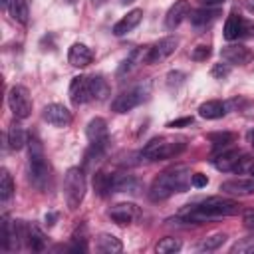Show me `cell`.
I'll return each instance as SVG.
<instances>
[{"mask_svg": "<svg viewBox=\"0 0 254 254\" xmlns=\"http://www.w3.org/2000/svg\"><path fill=\"white\" fill-rule=\"evenodd\" d=\"M149 95V83L145 85H135L123 93H119L113 101H111V109L115 113H127L131 109H135L137 105H141Z\"/></svg>", "mask_w": 254, "mask_h": 254, "instance_id": "obj_6", "label": "cell"}, {"mask_svg": "<svg viewBox=\"0 0 254 254\" xmlns=\"http://www.w3.org/2000/svg\"><path fill=\"white\" fill-rule=\"evenodd\" d=\"M190 123H192V117H181V119L169 121L167 127H171V129H179V127H187V125H190Z\"/></svg>", "mask_w": 254, "mask_h": 254, "instance_id": "obj_39", "label": "cell"}, {"mask_svg": "<svg viewBox=\"0 0 254 254\" xmlns=\"http://www.w3.org/2000/svg\"><path fill=\"white\" fill-rule=\"evenodd\" d=\"M230 73V64H214L210 69V75L214 79H224Z\"/></svg>", "mask_w": 254, "mask_h": 254, "instance_id": "obj_35", "label": "cell"}, {"mask_svg": "<svg viewBox=\"0 0 254 254\" xmlns=\"http://www.w3.org/2000/svg\"><path fill=\"white\" fill-rule=\"evenodd\" d=\"M226 234L224 232H216V234H212V236H208V238H204L202 242H198V250L200 252H212V250H218L224 242H226Z\"/></svg>", "mask_w": 254, "mask_h": 254, "instance_id": "obj_32", "label": "cell"}, {"mask_svg": "<svg viewBox=\"0 0 254 254\" xmlns=\"http://www.w3.org/2000/svg\"><path fill=\"white\" fill-rule=\"evenodd\" d=\"M95 246L99 252H105V254H115V252H121L123 250V244L117 236L113 234H107V232H101L97 238H95Z\"/></svg>", "mask_w": 254, "mask_h": 254, "instance_id": "obj_26", "label": "cell"}, {"mask_svg": "<svg viewBox=\"0 0 254 254\" xmlns=\"http://www.w3.org/2000/svg\"><path fill=\"white\" fill-rule=\"evenodd\" d=\"M85 135L93 149L105 151V147L109 143V131H107V123L103 117H93L85 127Z\"/></svg>", "mask_w": 254, "mask_h": 254, "instance_id": "obj_8", "label": "cell"}, {"mask_svg": "<svg viewBox=\"0 0 254 254\" xmlns=\"http://www.w3.org/2000/svg\"><path fill=\"white\" fill-rule=\"evenodd\" d=\"M69 99L73 105H83L91 99L89 89V77L87 75H75L69 83Z\"/></svg>", "mask_w": 254, "mask_h": 254, "instance_id": "obj_13", "label": "cell"}, {"mask_svg": "<svg viewBox=\"0 0 254 254\" xmlns=\"http://www.w3.org/2000/svg\"><path fill=\"white\" fill-rule=\"evenodd\" d=\"M14 194V181H12V175L2 169L0 171V200L2 202H8Z\"/></svg>", "mask_w": 254, "mask_h": 254, "instance_id": "obj_30", "label": "cell"}, {"mask_svg": "<svg viewBox=\"0 0 254 254\" xmlns=\"http://www.w3.org/2000/svg\"><path fill=\"white\" fill-rule=\"evenodd\" d=\"M113 179L115 175H107L105 171H97L93 175V187H95V192L99 196H105L109 192H113Z\"/></svg>", "mask_w": 254, "mask_h": 254, "instance_id": "obj_28", "label": "cell"}, {"mask_svg": "<svg viewBox=\"0 0 254 254\" xmlns=\"http://www.w3.org/2000/svg\"><path fill=\"white\" fill-rule=\"evenodd\" d=\"M224 113H226V103L218 99H208L198 105V115L202 119H220Z\"/></svg>", "mask_w": 254, "mask_h": 254, "instance_id": "obj_22", "label": "cell"}, {"mask_svg": "<svg viewBox=\"0 0 254 254\" xmlns=\"http://www.w3.org/2000/svg\"><path fill=\"white\" fill-rule=\"evenodd\" d=\"M220 190L226 194H234V196L252 194L254 192V177H238V179L224 181L220 185Z\"/></svg>", "mask_w": 254, "mask_h": 254, "instance_id": "obj_14", "label": "cell"}, {"mask_svg": "<svg viewBox=\"0 0 254 254\" xmlns=\"http://www.w3.org/2000/svg\"><path fill=\"white\" fill-rule=\"evenodd\" d=\"M206 139L212 143L214 149H224V147H228L230 143H234L236 135L230 133V131H216V133H208Z\"/></svg>", "mask_w": 254, "mask_h": 254, "instance_id": "obj_31", "label": "cell"}, {"mask_svg": "<svg viewBox=\"0 0 254 254\" xmlns=\"http://www.w3.org/2000/svg\"><path fill=\"white\" fill-rule=\"evenodd\" d=\"M141 20H143V10H141V8H135V10L127 12V14L113 26V34H115V36H125V34H129L131 30H135V28L141 24Z\"/></svg>", "mask_w": 254, "mask_h": 254, "instance_id": "obj_17", "label": "cell"}, {"mask_svg": "<svg viewBox=\"0 0 254 254\" xmlns=\"http://www.w3.org/2000/svg\"><path fill=\"white\" fill-rule=\"evenodd\" d=\"M183 79H185V73H181V71H171L169 75H167V85L173 89V85H175V89L183 83Z\"/></svg>", "mask_w": 254, "mask_h": 254, "instance_id": "obj_37", "label": "cell"}, {"mask_svg": "<svg viewBox=\"0 0 254 254\" xmlns=\"http://www.w3.org/2000/svg\"><path fill=\"white\" fill-rule=\"evenodd\" d=\"M240 157H242V153H240L238 149L222 151L220 155H216V157L212 159V165H214L218 171H222V173H228V171H234V169H236V165H238Z\"/></svg>", "mask_w": 254, "mask_h": 254, "instance_id": "obj_20", "label": "cell"}, {"mask_svg": "<svg viewBox=\"0 0 254 254\" xmlns=\"http://www.w3.org/2000/svg\"><path fill=\"white\" fill-rule=\"evenodd\" d=\"M226 0H198V4L200 6H206V8H218V6H222Z\"/></svg>", "mask_w": 254, "mask_h": 254, "instance_id": "obj_42", "label": "cell"}, {"mask_svg": "<svg viewBox=\"0 0 254 254\" xmlns=\"http://www.w3.org/2000/svg\"><path fill=\"white\" fill-rule=\"evenodd\" d=\"M189 14H190V4H189V0H177V2L169 8V12H167V16H165V28H167V30L179 28L181 22H183Z\"/></svg>", "mask_w": 254, "mask_h": 254, "instance_id": "obj_15", "label": "cell"}, {"mask_svg": "<svg viewBox=\"0 0 254 254\" xmlns=\"http://www.w3.org/2000/svg\"><path fill=\"white\" fill-rule=\"evenodd\" d=\"M107 216H109L115 224L125 226V224L135 222V220L141 216V210H139V206L133 204V202H119V204H115V206H111V208L107 210Z\"/></svg>", "mask_w": 254, "mask_h": 254, "instance_id": "obj_10", "label": "cell"}, {"mask_svg": "<svg viewBox=\"0 0 254 254\" xmlns=\"http://www.w3.org/2000/svg\"><path fill=\"white\" fill-rule=\"evenodd\" d=\"M244 20H246V18H242L240 14H236V12H230V14H228V18H226V22H224V40L232 42V40H238V38H242Z\"/></svg>", "mask_w": 254, "mask_h": 254, "instance_id": "obj_21", "label": "cell"}, {"mask_svg": "<svg viewBox=\"0 0 254 254\" xmlns=\"http://www.w3.org/2000/svg\"><path fill=\"white\" fill-rule=\"evenodd\" d=\"M107 0H91V6H95V8H99V6H103Z\"/></svg>", "mask_w": 254, "mask_h": 254, "instance_id": "obj_45", "label": "cell"}, {"mask_svg": "<svg viewBox=\"0 0 254 254\" xmlns=\"http://www.w3.org/2000/svg\"><path fill=\"white\" fill-rule=\"evenodd\" d=\"M242 38H254V22H252V20H244Z\"/></svg>", "mask_w": 254, "mask_h": 254, "instance_id": "obj_40", "label": "cell"}, {"mask_svg": "<svg viewBox=\"0 0 254 254\" xmlns=\"http://www.w3.org/2000/svg\"><path fill=\"white\" fill-rule=\"evenodd\" d=\"M181 240L179 238H173V236H165L161 238L157 244H155V250L159 254H173V252H179L181 250Z\"/></svg>", "mask_w": 254, "mask_h": 254, "instance_id": "obj_33", "label": "cell"}, {"mask_svg": "<svg viewBox=\"0 0 254 254\" xmlns=\"http://www.w3.org/2000/svg\"><path fill=\"white\" fill-rule=\"evenodd\" d=\"M2 6L10 14L12 20H16L20 24H28L30 8H28V2L26 0H2Z\"/></svg>", "mask_w": 254, "mask_h": 254, "instance_id": "obj_18", "label": "cell"}, {"mask_svg": "<svg viewBox=\"0 0 254 254\" xmlns=\"http://www.w3.org/2000/svg\"><path fill=\"white\" fill-rule=\"evenodd\" d=\"M44 121H48L54 127H67L71 123V111L62 103H50L42 111Z\"/></svg>", "mask_w": 254, "mask_h": 254, "instance_id": "obj_11", "label": "cell"}, {"mask_svg": "<svg viewBox=\"0 0 254 254\" xmlns=\"http://www.w3.org/2000/svg\"><path fill=\"white\" fill-rule=\"evenodd\" d=\"M50 179H52V173H50L48 159L44 155V147L38 137H30L28 139V181L38 190H46L50 185Z\"/></svg>", "mask_w": 254, "mask_h": 254, "instance_id": "obj_3", "label": "cell"}, {"mask_svg": "<svg viewBox=\"0 0 254 254\" xmlns=\"http://www.w3.org/2000/svg\"><path fill=\"white\" fill-rule=\"evenodd\" d=\"M246 139H248V143H250L252 149H254V129H250V131L246 133Z\"/></svg>", "mask_w": 254, "mask_h": 254, "instance_id": "obj_43", "label": "cell"}, {"mask_svg": "<svg viewBox=\"0 0 254 254\" xmlns=\"http://www.w3.org/2000/svg\"><path fill=\"white\" fill-rule=\"evenodd\" d=\"M65 2H69V4H71V2H75V0H65Z\"/></svg>", "mask_w": 254, "mask_h": 254, "instance_id": "obj_48", "label": "cell"}, {"mask_svg": "<svg viewBox=\"0 0 254 254\" xmlns=\"http://www.w3.org/2000/svg\"><path fill=\"white\" fill-rule=\"evenodd\" d=\"M190 171L187 167H173L155 177L149 189V198L153 202L165 200L175 192H185L190 187Z\"/></svg>", "mask_w": 254, "mask_h": 254, "instance_id": "obj_2", "label": "cell"}, {"mask_svg": "<svg viewBox=\"0 0 254 254\" xmlns=\"http://www.w3.org/2000/svg\"><path fill=\"white\" fill-rule=\"evenodd\" d=\"M145 56H147V48H145V50H143V48L131 50L129 56L119 64V67H117V77H123V75H127V73H131L139 64L145 62Z\"/></svg>", "mask_w": 254, "mask_h": 254, "instance_id": "obj_19", "label": "cell"}, {"mask_svg": "<svg viewBox=\"0 0 254 254\" xmlns=\"http://www.w3.org/2000/svg\"><path fill=\"white\" fill-rule=\"evenodd\" d=\"M85 189H87V183H85L83 171L79 167L67 169L64 177V196H65V204L69 210H75L81 204L85 196Z\"/></svg>", "mask_w": 254, "mask_h": 254, "instance_id": "obj_5", "label": "cell"}, {"mask_svg": "<svg viewBox=\"0 0 254 254\" xmlns=\"http://www.w3.org/2000/svg\"><path fill=\"white\" fill-rule=\"evenodd\" d=\"M187 147L185 139H175V137H155L151 139L143 149L141 157L147 161H165L181 155Z\"/></svg>", "mask_w": 254, "mask_h": 254, "instance_id": "obj_4", "label": "cell"}, {"mask_svg": "<svg viewBox=\"0 0 254 254\" xmlns=\"http://www.w3.org/2000/svg\"><path fill=\"white\" fill-rule=\"evenodd\" d=\"M131 2H135V0H119L121 6H127V4H131Z\"/></svg>", "mask_w": 254, "mask_h": 254, "instance_id": "obj_46", "label": "cell"}, {"mask_svg": "<svg viewBox=\"0 0 254 254\" xmlns=\"http://www.w3.org/2000/svg\"><path fill=\"white\" fill-rule=\"evenodd\" d=\"M190 185H192L194 189H202V187L208 185V177L202 175V173H194V175L190 177Z\"/></svg>", "mask_w": 254, "mask_h": 254, "instance_id": "obj_38", "label": "cell"}, {"mask_svg": "<svg viewBox=\"0 0 254 254\" xmlns=\"http://www.w3.org/2000/svg\"><path fill=\"white\" fill-rule=\"evenodd\" d=\"M218 16H220V8H206V6H202V8L190 12V22H192L194 26L202 28V26L212 24Z\"/></svg>", "mask_w": 254, "mask_h": 254, "instance_id": "obj_23", "label": "cell"}, {"mask_svg": "<svg viewBox=\"0 0 254 254\" xmlns=\"http://www.w3.org/2000/svg\"><path fill=\"white\" fill-rule=\"evenodd\" d=\"M141 190V183L133 177V175H115L113 179V192H139Z\"/></svg>", "mask_w": 254, "mask_h": 254, "instance_id": "obj_24", "label": "cell"}, {"mask_svg": "<svg viewBox=\"0 0 254 254\" xmlns=\"http://www.w3.org/2000/svg\"><path fill=\"white\" fill-rule=\"evenodd\" d=\"M89 89H91V99H97V101L107 99L111 93L109 83L103 75H89Z\"/></svg>", "mask_w": 254, "mask_h": 254, "instance_id": "obj_27", "label": "cell"}, {"mask_svg": "<svg viewBox=\"0 0 254 254\" xmlns=\"http://www.w3.org/2000/svg\"><path fill=\"white\" fill-rule=\"evenodd\" d=\"M220 58L230 65H246L252 62V52L242 44H230L220 50Z\"/></svg>", "mask_w": 254, "mask_h": 254, "instance_id": "obj_12", "label": "cell"}, {"mask_svg": "<svg viewBox=\"0 0 254 254\" xmlns=\"http://www.w3.org/2000/svg\"><path fill=\"white\" fill-rule=\"evenodd\" d=\"M24 145H28L26 131H24L18 123H12V125L8 127V147L14 149V151H20Z\"/></svg>", "mask_w": 254, "mask_h": 254, "instance_id": "obj_29", "label": "cell"}, {"mask_svg": "<svg viewBox=\"0 0 254 254\" xmlns=\"http://www.w3.org/2000/svg\"><path fill=\"white\" fill-rule=\"evenodd\" d=\"M210 56V46H196L192 52H190V58L194 60V62H202V60H206Z\"/></svg>", "mask_w": 254, "mask_h": 254, "instance_id": "obj_36", "label": "cell"}, {"mask_svg": "<svg viewBox=\"0 0 254 254\" xmlns=\"http://www.w3.org/2000/svg\"><path fill=\"white\" fill-rule=\"evenodd\" d=\"M8 107L16 119H26L32 113V97L24 85H14L8 91Z\"/></svg>", "mask_w": 254, "mask_h": 254, "instance_id": "obj_7", "label": "cell"}, {"mask_svg": "<svg viewBox=\"0 0 254 254\" xmlns=\"http://www.w3.org/2000/svg\"><path fill=\"white\" fill-rule=\"evenodd\" d=\"M248 175H252V177H254V165H252V169H250V173H248Z\"/></svg>", "mask_w": 254, "mask_h": 254, "instance_id": "obj_47", "label": "cell"}, {"mask_svg": "<svg viewBox=\"0 0 254 254\" xmlns=\"http://www.w3.org/2000/svg\"><path fill=\"white\" fill-rule=\"evenodd\" d=\"M230 252H232V254H254V234L236 240V242L230 246Z\"/></svg>", "mask_w": 254, "mask_h": 254, "instance_id": "obj_34", "label": "cell"}, {"mask_svg": "<svg viewBox=\"0 0 254 254\" xmlns=\"http://www.w3.org/2000/svg\"><path fill=\"white\" fill-rule=\"evenodd\" d=\"M54 218H56V214H46V224H54Z\"/></svg>", "mask_w": 254, "mask_h": 254, "instance_id": "obj_44", "label": "cell"}, {"mask_svg": "<svg viewBox=\"0 0 254 254\" xmlns=\"http://www.w3.org/2000/svg\"><path fill=\"white\" fill-rule=\"evenodd\" d=\"M177 46H179V40L175 36H167V38L159 40L157 44H153L151 48H147L145 64H159V62L167 60L171 54H175Z\"/></svg>", "mask_w": 254, "mask_h": 254, "instance_id": "obj_9", "label": "cell"}, {"mask_svg": "<svg viewBox=\"0 0 254 254\" xmlns=\"http://www.w3.org/2000/svg\"><path fill=\"white\" fill-rule=\"evenodd\" d=\"M24 242H26L28 248H32L34 252H40V250L46 248V238H44V234H42L36 226L26 224V222H24Z\"/></svg>", "mask_w": 254, "mask_h": 254, "instance_id": "obj_25", "label": "cell"}, {"mask_svg": "<svg viewBox=\"0 0 254 254\" xmlns=\"http://www.w3.org/2000/svg\"><path fill=\"white\" fill-rule=\"evenodd\" d=\"M67 62L73 65V67H85L93 62V52L81 44V42H75L69 46V52H67Z\"/></svg>", "mask_w": 254, "mask_h": 254, "instance_id": "obj_16", "label": "cell"}, {"mask_svg": "<svg viewBox=\"0 0 254 254\" xmlns=\"http://www.w3.org/2000/svg\"><path fill=\"white\" fill-rule=\"evenodd\" d=\"M240 212V204L232 198L224 196H208L200 202L189 204V208L179 216L187 224H200L208 218H218V216H234Z\"/></svg>", "mask_w": 254, "mask_h": 254, "instance_id": "obj_1", "label": "cell"}, {"mask_svg": "<svg viewBox=\"0 0 254 254\" xmlns=\"http://www.w3.org/2000/svg\"><path fill=\"white\" fill-rule=\"evenodd\" d=\"M242 222H244V226H246L248 230H254V210H246Z\"/></svg>", "mask_w": 254, "mask_h": 254, "instance_id": "obj_41", "label": "cell"}]
</instances>
